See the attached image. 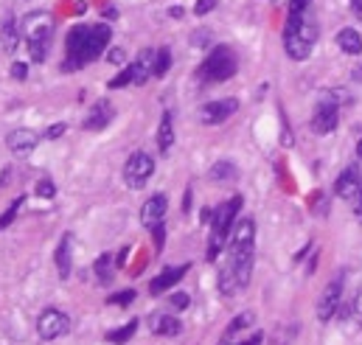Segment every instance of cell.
I'll list each match as a JSON object with an SVG mask.
<instances>
[{"instance_id": "1", "label": "cell", "mask_w": 362, "mask_h": 345, "mask_svg": "<svg viewBox=\"0 0 362 345\" xmlns=\"http://www.w3.org/2000/svg\"><path fill=\"white\" fill-rule=\"evenodd\" d=\"M112 40V28L107 23H95V25H74L68 31V40H65V62H62V71H82L85 65L95 62L107 45Z\"/></svg>"}, {"instance_id": "2", "label": "cell", "mask_w": 362, "mask_h": 345, "mask_svg": "<svg viewBox=\"0 0 362 345\" xmlns=\"http://www.w3.org/2000/svg\"><path fill=\"white\" fill-rule=\"evenodd\" d=\"M253 264H256V222L245 216L233 225L230 239H228V267L233 269L239 292L247 289L253 278Z\"/></svg>"}, {"instance_id": "3", "label": "cell", "mask_w": 362, "mask_h": 345, "mask_svg": "<svg viewBox=\"0 0 362 345\" xmlns=\"http://www.w3.org/2000/svg\"><path fill=\"white\" fill-rule=\"evenodd\" d=\"M317 42V23L312 17V11H300V14H286V25H284V51L289 59L303 62L312 57Z\"/></svg>"}, {"instance_id": "4", "label": "cell", "mask_w": 362, "mask_h": 345, "mask_svg": "<svg viewBox=\"0 0 362 345\" xmlns=\"http://www.w3.org/2000/svg\"><path fill=\"white\" fill-rule=\"evenodd\" d=\"M242 197H230L228 202H222L216 211H214V222H211V239H208V250H205V259L216 261L219 253L228 247V239H230V230L236 225V216L242 211Z\"/></svg>"}, {"instance_id": "5", "label": "cell", "mask_w": 362, "mask_h": 345, "mask_svg": "<svg viewBox=\"0 0 362 345\" xmlns=\"http://www.w3.org/2000/svg\"><path fill=\"white\" fill-rule=\"evenodd\" d=\"M20 28H23V40H25L31 62H45L51 34H54V17L48 11H31Z\"/></svg>"}, {"instance_id": "6", "label": "cell", "mask_w": 362, "mask_h": 345, "mask_svg": "<svg viewBox=\"0 0 362 345\" xmlns=\"http://www.w3.org/2000/svg\"><path fill=\"white\" fill-rule=\"evenodd\" d=\"M239 71V59L230 51V45H214V51L208 54V59L199 65V79L214 85V82H228L233 74Z\"/></svg>"}, {"instance_id": "7", "label": "cell", "mask_w": 362, "mask_h": 345, "mask_svg": "<svg viewBox=\"0 0 362 345\" xmlns=\"http://www.w3.org/2000/svg\"><path fill=\"white\" fill-rule=\"evenodd\" d=\"M152 174H155V158H152V155H146V152H132V155L127 158V163H124V182H127V188H132V191L144 188Z\"/></svg>"}, {"instance_id": "8", "label": "cell", "mask_w": 362, "mask_h": 345, "mask_svg": "<svg viewBox=\"0 0 362 345\" xmlns=\"http://www.w3.org/2000/svg\"><path fill=\"white\" fill-rule=\"evenodd\" d=\"M343 286H346V272L340 269L334 275V281L326 283V289H323V295L317 300V320L320 323H329L340 312V306H343Z\"/></svg>"}, {"instance_id": "9", "label": "cell", "mask_w": 362, "mask_h": 345, "mask_svg": "<svg viewBox=\"0 0 362 345\" xmlns=\"http://www.w3.org/2000/svg\"><path fill=\"white\" fill-rule=\"evenodd\" d=\"M337 127H340V107H337L334 93H329V95H323L320 104L315 107L312 132H315V135H332Z\"/></svg>"}, {"instance_id": "10", "label": "cell", "mask_w": 362, "mask_h": 345, "mask_svg": "<svg viewBox=\"0 0 362 345\" xmlns=\"http://www.w3.org/2000/svg\"><path fill=\"white\" fill-rule=\"evenodd\" d=\"M37 332L42 340H59L71 332V317L62 309H45L37 317Z\"/></svg>"}, {"instance_id": "11", "label": "cell", "mask_w": 362, "mask_h": 345, "mask_svg": "<svg viewBox=\"0 0 362 345\" xmlns=\"http://www.w3.org/2000/svg\"><path fill=\"white\" fill-rule=\"evenodd\" d=\"M236 110H239V98H216V101L202 104L199 121L208 124V127H216V124H225Z\"/></svg>"}, {"instance_id": "12", "label": "cell", "mask_w": 362, "mask_h": 345, "mask_svg": "<svg viewBox=\"0 0 362 345\" xmlns=\"http://www.w3.org/2000/svg\"><path fill=\"white\" fill-rule=\"evenodd\" d=\"M166 211H169V199H166V194H152V197L144 202V208H141V225L152 230L155 225L163 222Z\"/></svg>"}, {"instance_id": "13", "label": "cell", "mask_w": 362, "mask_h": 345, "mask_svg": "<svg viewBox=\"0 0 362 345\" xmlns=\"http://www.w3.org/2000/svg\"><path fill=\"white\" fill-rule=\"evenodd\" d=\"M362 191V172L357 166H349V169H343L340 177H337V182H334V194L340 197V199H354L357 194Z\"/></svg>"}, {"instance_id": "14", "label": "cell", "mask_w": 362, "mask_h": 345, "mask_svg": "<svg viewBox=\"0 0 362 345\" xmlns=\"http://www.w3.org/2000/svg\"><path fill=\"white\" fill-rule=\"evenodd\" d=\"M191 267L188 264H177V267H166L158 278H152V283H149V295H163V292H169L172 286H177L182 278H185V272H188Z\"/></svg>"}, {"instance_id": "15", "label": "cell", "mask_w": 362, "mask_h": 345, "mask_svg": "<svg viewBox=\"0 0 362 345\" xmlns=\"http://www.w3.org/2000/svg\"><path fill=\"white\" fill-rule=\"evenodd\" d=\"M37 144H40V135H37L34 129H14V132L6 138L8 152H11V155H17V158H25L28 152H34V149H37Z\"/></svg>"}, {"instance_id": "16", "label": "cell", "mask_w": 362, "mask_h": 345, "mask_svg": "<svg viewBox=\"0 0 362 345\" xmlns=\"http://www.w3.org/2000/svg\"><path fill=\"white\" fill-rule=\"evenodd\" d=\"M112 118H115V107H112L107 98H101V101L93 104L90 115L85 118V129H88V132H101Z\"/></svg>"}, {"instance_id": "17", "label": "cell", "mask_w": 362, "mask_h": 345, "mask_svg": "<svg viewBox=\"0 0 362 345\" xmlns=\"http://www.w3.org/2000/svg\"><path fill=\"white\" fill-rule=\"evenodd\" d=\"M149 332H152L155 337H177L182 332V323L175 315L155 312V315H149Z\"/></svg>"}, {"instance_id": "18", "label": "cell", "mask_w": 362, "mask_h": 345, "mask_svg": "<svg viewBox=\"0 0 362 345\" xmlns=\"http://www.w3.org/2000/svg\"><path fill=\"white\" fill-rule=\"evenodd\" d=\"M54 261H57V269H59V278L68 281L71 278V269H74V233H65L59 239V247L54 253Z\"/></svg>"}, {"instance_id": "19", "label": "cell", "mask_w": 362, "mask_h": 345, "mask_svg": "<svg viewBox=\"0 0 362 345\" xmlns=\"http://www.w3.org/2000/svg\"><path fill=\"white\" fill-rule=\"evenodd\" d=\"M149 76H155V51L144 48L132 62V85H146Z\"/></svg>"}, {"instance_id": "20", "label": "cell", "mask_w": 362, "mask_h": 345, "mask_svg": "<svg viewBox=\"0 0 362 345\" xmlns=\"http://www.w3.org/2000/svg\"><path fill=\"white\" fill-rule=\"evenodd\" d=\"M334 42H337V48L343 51V54H349V57H360L362 54V34L357 28H340L337 31V37H334Z\"/></svg>"}, {"instance_id": "21", "label": "cell", "mask_w": 362, "mask_h": 345, "mask_svg": "<svg viewBox=\"0 0 362 345\" xmlns=\"http://www.w3.org/2000/svg\"><path fill=\"white\" fill-rule=\"evenodd\" d=\"M20 31H23V28H17V20L8 14V17L3 20V25H0V40H3V48H6L8 54H14V51H17Z\"/></svg>"}, {"instance_id": "22", "label": "cell", "mask_w": 362, "mask_h": 345, "mask_svg": "<svg viewBox=\"0 0 362 345\" xmlns=\"http://www.w3.org/2000/svg\"><path fill=\"white\" fill-rule=\"evenodd\" d=\"M172 144H175V118H172V112H163L160 129H158V149L166 155L172 149Z\"/></svg>"}, {"instance_id": "23", "label": "cell", "mask_w": 362, "mask_h": 345, "mask_svg": "<svg viewBox=\"0 0 362 345\" xmlns=\"http://www.w3.org/2000/svg\"><path fill=\"white\" fill-rule=\"evenodd\" d=\"M208 177L214 180V182H219V185H225V182H233L236 177H239V169L230 163V160H216L214 166H211V172Z\"/></svg>"}, {"instance_id": "24", "label": "cell", "mask_w": 362, "mask_h": 345, "mask_svg": "<svg viewBox=\"0 0 362 345\" xmlns=\"http://www.w3.org/2000/svg\"><path fill=\"white\" fill-rule=\"evenodd\" d=\"M135 332H138V320H129L127 326H121V329H112V332H107V343H112V345L129 343Z\"/></svg>"}, {"instance_id": "25", "label": "cell", "mask_w": 362, "mask_h": 345, "mask_svg": "<svg viewBox=\"0 0 362 345\" xmlns=\"http://www.w3.org/2000/svg\"><path fill=\"white\" fill-rule=\"evenodd\" d=\"M93 269H95V281L107 286V283L112 281V256H110V253H101V256L95 259V267H93Z\"/></svg>"}, {"instance_id": "26", "label": "cell", "mask_w": 362, "mask_h": 345, "mask_svg": "<svg viewBox=\"0 0 362 345\" xmlns=\"http://www.w3.org/2000/svg\"><path fill=\"white\" fill-rule=\"evenodd\" d=\"M169 68H172V51L163 45L155 51V76H166Z\"/></svg>"}, {"instance_id": "27", "label": "cell", "mask_w": 362, "mask_h": 345, "mask_svg": "<svg viewBox=\"0 0 362 345\" xmlns=\"http://www.w3.org/2000/svg\"><path fill=\"white\" fill-rule=\"evenodd\" d=\"M253 320H256V317H253V312H242V315H239L236 320H230V326L225 329V337H233V334H239L242 329L253 326Z\"/></svg>"}, {"instance_id": "28", "label": "cell", "mask_w": 362, "mask_h": 345, "mask_svg": "<svg viewBox=\"0 0 362 345\" xmlns=\"http://www.w3.org/2000/svg\"><path fill=\"white\" fill-rule=\"evenodd\" d=\"M23 202H25V199H23V197H17V199L8 205V211H3V214H0V233H3V230H6V228L14 222V219H17V214H20Z\"/></svg>"}, {"instance_id": "29", "label": "cell", "mask_w": 362, "mask_h": 345, "mask_svg": "<svg viewBox=\"0 0 362 345\" xmlns=\"http://www.w3.org/2000/svg\"><path fill=\"white\" fill-rule=\"evenodd\" d=\"M132 300H135V289H124V292L107 298V303H112V306H127V303H132Z\"/></svg>"}, {"instance_id": "30", "label": "cell", "mask_w": 362, "mask_h": 345, "mask_svg": "<svg viewBox=\"0 0 362 345\" xmlns=\"http://www.w3.org/2000/svg\"><path fill=\"white\" fill-rule=\"evenodd\" d=\"M127 85H132V65H129V68H124L118 76H112V79H110V87H112V90L127 87Z\"/></svg>"}, {"instance_id": "31", "label": "cell", "mask_w": 362, "mask_h": 345, "mask_svg": "<svg viewBox=\"0 0 362 345\" xmlns=\"http://www.w3.org/2000/svg\"><path fill=\"white\" fill-rule=\"evenodd\" d=\"M262 343H264V332H256V334H250L247 340H236V337H233V340H222L219 345H262Z\"/></svg>"}, {"instance_id": "32", "label": "cell", "mask_w": 362, "mask_h": 345, "mask_svg": "<svg viewBox=\"0 0 362 345\" xmlns=\"http://www.w3.org/2000/svg\"><path fill=\"white\" fill-rule=\"evenodd\" d=\"M54 194H57V185H54V182H51L48 177L37 182V197H42V199H51Z\"/></svg>"}, {"instance_id": "33", "label": "cell", "mask_w": 362, "mask_h": 345, "mask_svg": "<svg viewBox=\"0 0 362 345\" xmlns=\"http://www.w3.org/2000/svg\"><path fill=\"white\" fill-rule=\"evenodd\" d=\"M216 8V0H197V6H194V14L197 17H205L208 11H214Z\"/></svg>"}, {"instance_id": "34", "label": "cell", "mask_w": 362, "mask_h": 345, "mask_svg": "<svg viewBox=\"0 0 362 345\" xmlns=\"http://www.w3.org/2000/svg\"><path fill=\"white\" fill-rule=\"evenodd\" d=\"M65 129H68V124H54V127L45 129V138H48V141H57V138L65 135Z\"/></svg>"}, {"instance_id": "35", "label": "cell", "mask_w": 362, "mask_h": 345, "mask_svg": "<svg viewBox=\"0 0 362 345\" xmlns=\"http://www.w3.org/2000/svg\"><path fill=\"white\" fill-rule=\"evenodd\" d=\"M11 76H14L17 82H23V79L28 76V65H25V62H14V65H11Z\"/></svg>"}, {"instance_id": "36", "label": "cell", "mask_w": 362, "mask_h": 345, "mask_svg": "<svg viewBox=\"0 0 362 345\" xmlns=\"http://www.w3.org/2000/svg\"><path fill=\"white\" fill-rule=\"evenodd\" d=\"M188 303H191V298H188L185 292H175V295H172V306H175V309H188Z\"/></svg>"}, {"instance_id": "37", "label": "cell", "mask_w": 362, "mask_h": 345, "mask_svg": "<svg viewBox=\"0 0 362 345\" xmlns=\"http://www.w3.org/2000/svg\"><path fill=\"white\" fill-rule=\"evenodd\" d=\"M107 59H110L112 65H121V62L127 59V54H124V48H110V51H107Z\"/></svg>"}, {"instance_id": "38", "label": "cell", "mask_w": 362, "mask_h": 345, "mask_svg": "<svg viewBox=\"0 0 362 345\" xmlns=\"http://www.w3.org/2000/svg\"><path fill=\"white\" fill-rule=\"evenodd\" d=\"M152 233H155V245H158V250H163V242H166V228H163V222L155 225Z\"/></svg>"}, {"instance_id": "39", "label": "cell", "mask_w": 362, "mask_h": 345, "mask_svg": "<svg viewBox=\"0 0 362 345\" xmlns=\"http://www.w3.org/2000/svg\"><path fill=\"white\" fill-rule=\"evenodd\" d=\"M309 11V0H289V14H300Z\"/></svg>"}, {"instance_id": "40", "label": "cell", "mask_w": 362, "mask_h": 345, "mask_svg": "<svg viewBox=\"0 0 362 345\" xmlns=\"http://www.w3.org/2000/svg\"><path fill=\"white\" fill-rule=\"evenodd\" d=\"M351 309H354V315H357V320H360V323H362V286H360V292L354 295V306H351Z\"/></svg>"}, {"instance_id": "41", "label": "cell", "mask_w": 362, "mask_h": 345, "mask_svg": "<svg viewBox=\"0 0 362 345\" xmlns=\"http://www.w3.org/2000/svg\"><path fill=\"white\" fill-rule=\"evenodd\" d=\"M104 17H107V20H115V17H118V8H115V6H107V8H104Z\"/></svg>"}, {"instance_id": "42", "label": "cell", "mask_w": 362, "mask_h": 345, "mask_svg": "<svg viewBox=\"0 0 362 345\" xmlns=\"http://www.w3.org/2000/svg\"><path fill=\"white\" fill-rule=\"evenodd\" d=\"M351 205H354V211H357V214L362 216V191L357 194V197H354V199H351Z\"/></svg>"}, {"instance_id": "43", "label": "cell", "mask_w": 362, "mask_h": 345, "mask_svg": "<svg viewBox=\"0 0 362 345\" xmlns=\"http://www.w3.org/2000/svg\"><path fill=\"white\" fill-rule=\"evenodd\" d=\"M169 17H175V20H180V17H182V8H180V6H172V8H169Z\"/></svg>"}, {"instance_id": "44", "label": "cell", "mask_w": 362, "mask_h": 345, "mask_svg": "<svg viewBox=\"0 0 362 345\" xmlns=\"http://www.w3.org/2000/svg\"><path fill=\"white\" fill-rule=\"evenodd\" d=\"M351 8H354V11L362 17V0H351Z\"/></svg>"}, {"instance_id": "45", "label": "cell", "mask_w": 362, "mask_h": 345, "mask_svg": "<svg viewBox=\"0 0 362 345\" xmlns=\"http://www.w3.org/2000/svg\"><path fill=\"white\" fill-rule=\"evenodd\" d=\"M357 158L362 160V138H360V144H357Z\"/></svg>"}]
</instances>
